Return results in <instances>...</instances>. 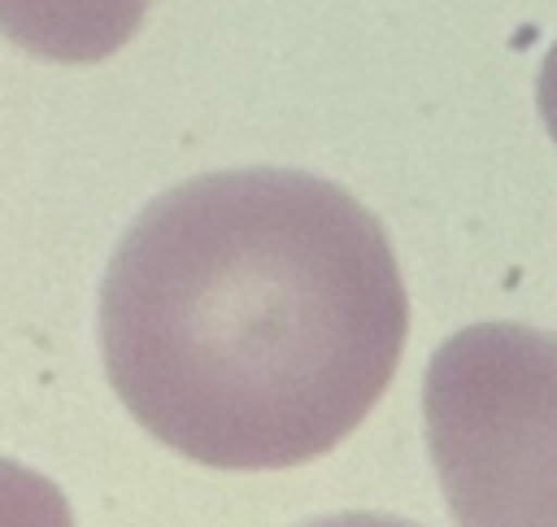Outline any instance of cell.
<instances>
[{
	"label": "cell",
	"instance_id": "cell-5",
	"mask_svg": "<svg viewBox=\"0 0 557 527\" xmlns=\"http://www.w3.org/2000/svg\"><path fill=\"white\" fill-rule=\"evenodd\" d=\"M535 105H540V118H544V131L553 135L557 144V44L544 52L540 61V78H535Z\"/></svg>",
	"mask_w": 557,
	"mask_h": 527
},
{
	"label": "cell",
	"instance_id": "cell-2",
	"mask_svg": "<svg viewBox=\"0 0 557 527\" xmlns=\"http://www.w3.org/2000/svg\"><path fill=\"white\" fill-rule=\"evenodd\" d=\"M426 444L457 527H557V335L474 322L422 379Z\"/></svg>",
	"mask_w": 557,
	"mask_h": 527
},
{
	"label": "cell",
	"instance_id": "cell-3",
	"mask_svg": "<svg viewBox=\"0 0 557 527\" xmlns=\"http://www.w3.org/2000/svg\"><path fill=\"white\" fill-rule=\"evenodd\" d=\"M148 0H0V35L61 65L104 61L135 39Z\"/></svg>",
	"mask_w": 557,
	"mask_h": 527
},
{
	"label": "cell",
	"instance_id": "cell-1",
	"mask_svg": "<svg viewBox=\"0 0 557 527\" xmlns=\"http://www.w3.org/2000/svg\"><path fill=\"white\" fill-rule=\"evenodd\" d=\"M405 331L383 222L305 170H218L161 192L100 283L117 401L213 470L331 453L387 392Z\"/></svg>",
	"mask_w": 557,
	"mask_h": 527
},
{
	"label": "cell",
	"instance_id": "cell-4",
	"mask_svg": "<svg viewBox=\"0 0 557 527\" xmlns=\"http://www.w3.org/2000/svg\"><path fill=\"white\" fill-rule=\"evenodd\" d=\"M0 527H74V514L52 479L0 457Z\"/></svg>",
	"mask_w": 557,
	"mask_h": 527
},
{
	"label": "cell",
	"instance_id": "cell-6",
	"mask_svg": "<svg viewBox=\"0 0 557 527\" xmlns=\"http://www.w3.org/2000/svg\"><path fill=\"white\" fill-rule=\"evenodd\" d=\"M300 527H418V523L396 518V514H366V510H352V514H326V518H313V523H300Z\"/></svg>",
	"mask_w": 557,
	"mask_h": 527
}]
</instances>
